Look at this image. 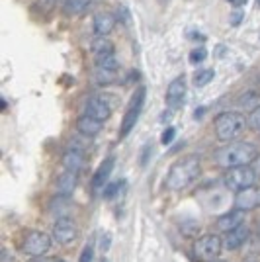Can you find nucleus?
I'll list each match as a JSON object with an SVG mask.
<instances>
[{
  "label": "nucleus",
  "mask_w": 260,
  "mask_h": 262,
  "mask_svg": "<svg viewBox=\"0 0 260 262\" xmlns=\"http://www.w3.org/2000/svg\"><path fill=\"white\" fill-rule=\"evenodd\" d=\"M145 94H147L145 86H139L137 90H135V94H133V98H131L129 106H127V112H125V116H123V120H121V127H119V137H121V139L129 135L131 129L135 127L137 120H139L143 104H145Z\"/></svg>",
  "instance_id": "39448f33"
},
{
  "label": "nucleus",
  "mask_w": 260,
  "mask_h": 262,
  "mask_svg": "<svg viewBox=\"0 0 260 262\" xmlns=\"http://www.w3.org/2000/svg\"><path fill=\"white\" fill-rule=\"evenodd\" d=\"M243 18H245L243 10H241V8H235V10L231 12V18H229V20H231V26H235V28H237V26H241Z\"/></svg>",
  "instance_id": "bb28decb"
},
{
  "label": "nucleus",
  "mask_w": 260,
  "mask_h": 262,
  "mask_svg": "<svg viewBox=\"0 0 260 262\" xmlns=\"http://www.w3.org/2000/svg\"><path fill=\"white\" fill-rule=\"evenodd\" d=\"M247 121H249L250 127H254V129H260V104L250 110V116H249V120H247Z\"/></svg>",
  "instance_id": "b1692460"
},
{
  "label": "nucleus",
  "mask_w": 260,
  "mask_h": 262,
  "mask_svg": "<svg viewBox=\"0 0 260 262\" xmlns=\"http://www.w3.org/2000/svg\"><path fill=\"white\" fill-rule=\"evenodd\" d=\"M247 125H249V121L243 114L227 112V114H221L215 120V135L221 141H235L247 131Z\"/></svg>",
  "instance_id": "7ed1b4c3"
},
{
  "label": "nucleus",
  "mask_w": 260,
  "mask_h": 262,
  "mask_svg": "<svg viewBox=\"0 0 260 262\" xmlns=\"http://www.w3.org/2000/svg\"><path fill=\"white\" fill-rule=\"evenodd\" d=\"M256 176H258V172L250 164H245V166L229 168L223 176V182L231 192H239V190H245L250 186H256Z\"/></svg>",
  "instance_id": "20e7f679"
},
{
  "label": "nucleus",
  "mask_w": 260,
  "mask_h": 262,
  "mask_svg": "<svg viewBox=\"0 0 260 262\" xmlns=\"http://www.w3.org/2000/svg\"><path fill=\"white\" fill-rule=\"evenodd\" d=\"M151 143H147L145 145V149H143V155H141V159H139V163H141V166H145V164L149 163V155H151Z\"/></svg>",
  "instance_id": "c85d7f7f"
},
{
  "label": "nucleus",
  "mask_w": 260,
  "mask_h": 262,
  "mask_svg": "<svg viewBox=\"0 0 260 262\" xmlns=\"http://www.w3.org/2000/svg\"><path fill=\"white\" fill-rule=\"evenodd\" d=\"M256 6H258V8H260V0H256Z\"/></svg>",
  "instance_id": "4c0bfd02"
},
{
  "label": "nucleus",
  "mask_w": 260,
  "mask_h": 262,
  "mask_svg": "<svg viewBox=\"0 0 260 262\" xmlns=\"http://www.w3.org/2000/svg\"><path fill=\"white\" fill-rule=\"evenodd\" d=\"M32 262H57V260H53V258H45V256H35Z\"/></svg>",
  "instance_id": "473e14b6"
},
{
  "label": "nucleus",
  "mask_w": 260,
  "mask_h": 262,
  "mask_svg": "<svg viewBox=\"0 0 260 262\" xmlns=\"http://www.w3.org/2000/svg\"><path fill=\"white\" fill-rule=\"evenodd\" d=\"M249 239V227L247 225H239L237 229L229 231L227 237H225V247L229 251H235L239 247H243Z\"/></svg>",
  "instance_id": "f3484780"
},
{
  "label": "nucleus",
  "mask_w": 260,
  "mask_h": 262,
  "mask_svg": "<svg viewBox=\"0 0 260 262\" xmlns=\"http://www.w3.org/2000/svg\"><path fill=\"white\" fill-rule=\"evenodd\" d=\"M186 96V78L184 77H176L168 84V90H166V104L168 106H180L182 100Z\"/></svg>",
  "instance_id": "4468645a"
},
{
  "label": "nucleus",
  "mask_w": 260,
  "mask_h": 262,
  "mask_svg": "<svg viewBox=\"0 0 260 262\" xmlns=\"http://www.w3.org/2000/svg\"><path fill=\"white\" fill-rule=\"evenodd\" d=\"M206 57H207L206 47H196L194 51L190 53V61H192V63H200V61H204Z\"/></svg>",
  "instance_id": "a878e982"
},
{
  "label": "nucleus",
  "mask_w": 260,
  "mask_h": 262,
  "mask_svg": "<svg viewBox=\"0 0 260 262\" xmlns=\"http://www.w3.org/2000/svg\"><path fill=\"white\" fill-rule=\"evenodd\" d=\"M51 237L44 231H32L22 241V252L28 256H44L51 249Z\"/></svg>",
  "instance_id": "0eeeda50"
},
{
  "label": "nucleus",
  "mask_w": 260,
  "mask_h": 262,
  "mask_svg": "<svg viewBox=\"0 0 260 262\" xmlns=\"http://www.w3.org/2000/svg\"><path fill=\"white\" fill-rule=\"evenodd\" d=\"M249 0H229V4L231 6H235V8H241V6H245Z\"/></svg>",
  "instance_id": "7c9ffc66"
},
{
  "label": "nucleus",
  "mask_w": 260,
  "mask_h": 262,
  "mask_svg": "<svg viewBox=\"0 0 260 262\" xmlns=\"http://www.w3.org/2000/svg\"><path fill=\"white\" fill-rule=\"evenodd\" d=\"M114 166H116V157H106V159L102 161V164L98 166V170L94 172V180H92V188H94V190H100L102 186L108 184Z\"/></svg>",
  "instance_id": "2eb2a0df"
},
{
  "label": "nucleus",
  "mask_w": 260,
  "mask_h": 262,
  "mask_svg": "<svg viewBox=\"0 0 260 262\" xmlns=\"http://www.w3.org/2000/svg\"><path fill=\"white\" fill-rule=\"evenodd\" d=\"M76 225L71 217H61L57 219V223L53 225V239L59 245H69L76 239Z\"/></svg>",
  "instance_id": "9d476101"
},
{
  "label": "nucleus",
  "mask_w": 260,
  "mask_h": 262,
  "mask_svg": "<svg viewBox=\"0 0 260 262\" xmlns=\"http://www.w3.org/2000/svg\"><path fill=\"white\" fill-rule=\"evenodd\" d=\"M174 137H176V129L174 127H166L163 137H161V141H163V145H168V143H172Z\"/></svg>",
  "instance_id": "cd10ccee"
},
{
  "label": "nucleus",
  "mask_w": 260,
  "mask_h": 262,
  "mask_svg": "<svg viewBox=\"0 0 260 262\" xmlns=\"http://www.w3.org/2000/svg\"><path fill=\"white\" fill-rule=\"evenodd\" d=\"M76 174L75 172H69V170H65L63 174L57 178V192L61 194V196H71L73 192H75L76 188Z\"/></svg>",
  "instance_id": "6ab92c4d"
},
{
  "label": "nucleus",
  "mask_w": 260,
  "mask_h": 262,
  "mask_svg": "<svg viewBox=\"0 0 260 262\" xmlns=\"http://www.w3.org/2000/svg\"><path fill=\"white\" fill-rule=\"evenodd\" d=\"M84 163H86V155H84L80 145H78V147H76V145L67 147L65 155H63V166H65V170L78 174V172L84 168Z\"/></svg>",
  "instance_id": "9b49d317"
},
{
  "label": "nucleus",
  "mask_w": 260,
  "mask_h": 262,
  "mask_svg": "<svg viewBox=\"0 0 260 262\" xmlns=\"http://www.w3.org/2000/svg\"><path fill=\"white\" fill-rule=\"evenodd\" d=\"M92 2L94 0H65L63 8H65L69 16H82L92 6Z\"/></svg>",
  "instance_id": "aec40b11"
},
{
  "label": "nucleus",
  "mask_w": 260,
  "mask_h": 262,
  "mask_svg": "<svg viewBox=\"0 0 260 262\" xmlns=\"http://www.w3.org/2000/svg\"><path fill=\"white\" fill-rule=\"evenodd\" d=\"M116 22H118V18H116L114 14H110V12H100V14L94 16L92 32L96 33V37H106V35H110V33L114 32Z\"/></svg>",
  "instance_id": "ddd939ff"
},
{
  "label": "nucleus",
  "mask_w": 260,
  "mask_h": 262,
  "mask_svg": "<svg viewBox=\"0 0 260 262\" xmlns=\"http://www.w3.org/2000/svg\"><path fill=\"white\" fill-rule=\"evenodd\" d=\"M57 262H65V260H57Z\"/></svg>",
  "instance_id": "58836bf2"
},
{
  "label": "nucleus",
  "mask_w": 260,
  "mask_h": 262,
  "mask_svg": "<svg viewBox=\"0 0 260 262\" xmlns=\"http://www.w3.org/2000/svg\"><path fill=\"white\" fill-rule=\"evenodd\" d=\"M92 53H94L96 59H102L106 55L114 53V45H112V41H110L108 37H96L94 43H92Z\"/></svg>",
  "instance_id": "412c9836"
},
{
  "label": "nucleus",
  "mask_w": 260,
  "mask_h": 262,
  "mask_svg": "<svg viewBox=\"0 0 260 262\" xmlns=\"http://www.w3.org/2000/svg\"><path fill=\"white\" fill-rule=\"evenodd\" d=\"M100 247H102V252H108V249L112 247V235H104V237H102V245H100Z\"/></svg>",
  "instance_id": "c756f323"
},
{
  "label": "nucleus",
  "mask_w": 260,
  "mask_h": 262,
  "mask_svg": "<svg viewBox=\"0 0 260 262\" xmlns=\"http://www.w3.org/2000/svg\"><path fill=\"white\" fill-rule=\"evenodd\" d=\"M256 231H258V237H260V219H258V225H256Z\"/></svg>",
  "instance_id": "c9c22d12"
},
{
  "label": "nucleus",
  "mask_w": 260,
  "mask_h": 262,
  "mask_svg": "<svg viewBox=\"0 0 260 262\" xmlns=\"http://www.w3.org/2000/svg\"><path fill=\"white\" fill-rule=\"evenodd\" d=\"M44 2H47V4H53V2H57V0H44Z\"/></svg>",
  "instance_id": "f704fd0d"
},
{
  "label": "nucleus",
  "mask_w": 260,
  "mask_h": 262,
  "mask_svg": "<svg viewBox=\"0 0 260 262\" xmlns=\"http://www.w3.org/2000/svg\"><path fill=\"white\" fill-rule=\"evenodd\" d=\"M209 262H227V260H221V258H213V260H209Z\"/></svg>",
  "instance_id": "72a5a7b5"
},
{
  "label": "nucleus",
  "mask_w": 260,
  "mask_h": 262,
  "mask_svg": "<svg viewBox=\"0 0 260 262\" xmlns=\"http://www.w3.org/2000/svg\"><path fill=\"white\" fill-rule=\"evenodd\" d=\"M123 190H127V182L125 180H118V182H108L104 188V198L106 200H114L116 196L123 194Z\"/></svg>",
  "instance_id": "5701e85b"
},
{
  "label": "nucleus",
  "mask_w": 260,
  "mask_h": 262,
  "mask_svg": "<svg viewBox=\"0 0 260 262\" xmlns=\"http://www.w3.org/2000/svg\"><path fill=\"white\" fill-rule=\"evenodd\" d=\"M202 172V164H200V157L190 155L180 159L178 163H174L166 174V188L172 192H180L194 182L196 178Z\"/></svg>",
  "instance_id": "f03ea898"
},
{
  "label": "nucleus",
  "mask_w": 260,
  "mask_h": 262,
  "mask_svg": "<svg viewBox=\"0 0 260 262\" xmlns=\"http://www.w3.org/2000/svg\"><path fill=\"white\" fill-rule=\"evenodd\" d=\"M84 114L104 123V121L110 118V114H112V106L106 102V98H102V96H94V98H90L86 102V106H84Z\"/></svg>",
  "instance_id": "f8f14e48"
},
{
  "label": "nucleus",
  "mask_w": 260,
  "mask_h": 262,
  "mask_svg": "<svg viewBox=\"0 0 260 262\" xmlns=\"http://www.w3.org/2000/svg\"><path fill=\"white\" fill-rule=\"evenodd\" d=\"M118 59H116V55H106V57H102V59H96V80L98 84H110V82H114L116 77H118Z\"/></svg>",
  "instance_id": "6e6552de"
},
{
  "label": "nucleus",
  "mask_w": 260,
  "mask_h": 262,
  "mask_svg": "<svg viewBox=\"0 0 260 262\" xmlns=\"http://www.w3.org/2000/svg\"><path fill=\"white\" fill-rule=\"evenodd\" d=\"M78 262H94V245H92V243H88L86 247L82 249V252H80V260Z\"/></svg>",
  "instance_id": "393cba45"
},
{
  "label": "nucleus",
  "mask_w": 260,
  "mask_h": 262,
  "mask_svg": "<svg viewBox=\"0 0 260 262\" xmlns=\"http://www.w3.org/2000/svg\"><path fill=\"white\" fill-rule=\"evenodd\" d=\"M258 159V149L252 143H231L227 147L217 149L213 155V161L221 168H235V166H245L252 164Z\"/></svg>",
  "instance_id": "f257e3e1"
},
{
  "label": "nucleus",
  "mask_w": 260,
  "mask_h": 262,
  "mask_svg": "<svg viewBox=\"0 0 260 262\" xmlns=\"http://www.w3.org/2000/svg\"><path fill=\"white\" fill-rule=\"evenodd\" d=\"M221 249H223V239L219 235H213V233L202 235L192 245V252L200 260H213L221 254Z\"/></svg>",
  "instance_id": "423d86ee"
},
{
  "label": "nucleus",
  "mask_w": 260,
  "mask_h": 262,
  "mask_svg": "<svg viewBox=\"0 0 260 262\" xmlns=\"http://www.w3.org/2000/svg\"><path fill=\"white\" fill-rule=\"evenodd\" d=\"M213 77H215V71H213V69H198L194 73L192 82H194V86L202 88V86H206V84H209V82L213 80Z\"/></svg>",
  "instance_id": "4be33fe9"
},
{
  "label": "nucleus",
  "mask_w": 260,
  "mask_h": 262,
  "mask_svg": "<svg viewBox=\"0 0 260 262\" xmlns=\"http://www.w3.org/2000/svg\"><path fill=\"white\" fill-rule=\"evenodd\" d=\"M233 208L241 209V211H250V209L260 208V188L258 186H250L245 190H239L235 202H233Z\"/></svg>",
  "instance_id": "1a4fd4ad"
},
{
  "label": "nucleus",
  "mask_w": 260,
  "mask_h": 262,
  "mask_svg": "<svg viewBox=\"0 0 260 262\" xmlns=\"http://www.w3.org/2000/svg\"><path fill=\"white\" fill-rule=\"evenodd\" d=\"M243 221H245V211H241V209H233V211H229L225 215H221V217L217 219V229L223 231V233H229V231L237 229L239 225H243Z\"/></svg>",
  "instance_id": "dca6fc26"
},
{
  "label": "nucleus",
  "mask_w": 260,
  "mask_h": 262,
  "mask_svg": "<svg viewBox=\"0 0 260 262\" xmlns=\"http://www.w3.org/2000/svg\"><path fill=\"white\" fill-rule=\"evenodd\" d=\"M204 114H206V108H202V106H200V108L194 112V118L196 120H202V116H204Z\"/></svg>",
  "instance_id": "2f4dec72"
},
{
  "label": "nucleus",
  "mask_w": 260,
  "mask_h": 262,
  "mask_svg": "<svg viewBox=\"0 0 260 262\" xmlns=\"http://www.w3.org/2000/svg\"><path fill=\"white\" fill-rule=\"evenodd\" d=\"M100 262H108V258H106V256H102V258H100Z\"/></svg>",
  "instance_id": "e433bc0d"
},
{
  "label": "nucleus",
  "mask_w": 260,
  "mask_h": 262,
  "mask_svg": "<svg viewBox=\"0 0 260 262\" xmlns=\"http://www.w3.org/2000/svg\"><path fill=\"white\" fill-rule=\"evenodd\" d=\"M78 131L82 133V135H88V137H94V135H98L100 131H102V121H98V120H94V118H90V116H80L78 118Z\"/></svg>",
  "instance_id": "a211bd4d"
}]
</instances>
